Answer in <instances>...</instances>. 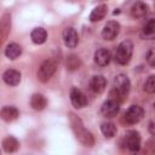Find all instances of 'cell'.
<instances>
[{"label":"cell","mask_w":155,"mask_h":155,"mask_svg":"<svg viewBox=\"0 0 155 155\" xmlns=\"http://www.w3.org/2000/svg\"><path fill=\"white\" fill-rule=\"evenodd\" d=\"M131 84L125 74H117L113 81V90L110 91V98L121 103L130 91Z\"/></svg>","instance_id":"6da1fadb"},{"label":"cell","mask_w":155,"mask_h":155,"mask_svg":"<svg viewBox=\"0 0 155 155\" xmlns=\"http://www.w3.org/2000/svg\"><path fill=\"white\" fill-rule=\"evenodd\" d=\"M70 125H71V128L75 133V137L79 139V142H81L85 147H92L94 144V139H93L92 133L85 128L80 117H78L73 113L70 114Z\"/></svg>","instance_id":"7a4b0ae2"},{"label":"cell","mask_w":155,"mask_h":155,"mask_svg":"<svg viewBox=\"0 0 155 155\" xmlns=\"http://www.w3.org/2000/svg\"><path fill=\"white\" fill-rule=\"evenodd\" d=\"M132 52H133V44L130 40H125L119 44L115 51V54H114V59L117 64L125 65L130 62L132 57Z\"/></svg>","instance_id":"3957f363"},{"label":"cell","mask_w":155,"mask_h":155,"mask_svg":"<svg viewBox=\"0 0 155 155\" xmlns=\"http://www.w3.org/2000/svg\"><path fill=\"white\" fill-rule=\"evenodd\" d=\"M56 69H57V64L52 59L44 61L38 70V79L41 82H47L52 78V75L56 73Z\"/></svg>","instance_id":"277c9868"},{"label":"cell","mask_w":155,"mask_h":155,"mask_svg":"<svg viewBox=\"0 0 155 155\" xmlns=\"http://www.w3.org/2000/svg\"><path fill=\"white\" fill-rule=\"evenodd\" d=\"M143 116H144V110H143L142 107L131 105L126 110V113L124 115V120H125V122L127 125H136L143 119Z\"/></svg>","instance_id":"5b68a950"},{"label":"cell","mask_w":155,"mask_h":155,"mask_svg":"<svg viewBox=\"0 0 155 155\" xmlns=\"http://www.w3.org/2000/svg\"><path fill=\"white\" fill-rule=\"evenodd\" d=\"M120 31V24L116 21H109L107 22V24L104 25L103 30H102V38L104 40H114Z\"/></svg>","instance_id":"8992f818"},{"label":"cell","mask_w":155,"mask_h":155,"mask_svg":"<svg viewBox=\"0 0 155 155\" xmlns=\"http://www.w3.org/2000/svg\"><path fill=\"white\" fill-rule=\"evenodd\" d=\"M125 144L127 149L132 153H136L140 149V136L136 131H130L125 136Z\"/></svg>","instance_id":"52a82bcc"},{"label":"cell","mask_w":155,"mask_h":155,"mask_svg":"<svg viewBox=\"0 0 155 155\" xmlns=\"http://www.w3.org/2000/svg\"><path fill=\"white\" fill-rule=\"evenodd\" d=\"M70 102H71V104H73L75 108H78V109L85 108V107L87 105V103H88L86 94H85L81 90H79V88H76V87L71 88V91H70Z\"/></svg>","instance_id":"ba28073f"},{"label":"cell","mask_w":155,"mask_h":155,"mask_svg":"<svg viewBox=\"0 0 155 155\" xmlns=\"http://www.w3.org/2000/svg\"><path fill=\"white\" fill-rule=\"evenodd\" d=\"M119 110H120V103L116 102L115 99H111V98L105 101L103 103L102 108H101V113L105 117H114V116H116Z\"/></svg>","instance_id":"9c48e42d"},{"label":"cell","mask_w":155,"mask_h":155,"mask_svg":"<svg viewBox=\"0 0 155 155\" xmlns=\"http://www.w3.org/2000/svg\"><path fill=\"white\" fill-rule=\"evenodd\" d=\"M62 36H63V41L67 47L69 48H75L79 44V36H78V33L74 28H65L62 33Z\"/></svg>","instance_id":"30bf717a"},{"label":"cell","mask_w":155,"mask_h":155,"mask_svg":"<svg viewBox=\"0 0 155 155\" xmlns=\"http://www.w3.org/2000/svg\"><path fill=\"white\" fill-rule=\"evenodd\" d=\"M21 73L16 69H7L4 74H2V79L5 81L6 85L8 86H17L21 82Z\"/></svg>","instance_id":"8fae6325"},{"label":"cell","mask_w":155,"mask_h":155,"mask_svg":"<svg viewBox=\"0 0 155 155\" xmlns=\"http://www.w3.org/2000/svg\"><path fill=\"white\" fill-rule=\"evenodd\" d=\"M107 80L103 75H93L90 80V87L94 93H102L105 90Z\"/></svg>","instance_id":"7c38bea8"},{"label":"cell","mask_w":155,"mask_h":155,"mask_svg":"<svg viewBox=\"0 0 155 155\" xmlns=\"http://www.w3.org/2000/svg\"><path fill=\"white\" fill-rule=\"evenodd\" d=\"M111 59V54L110 51L107 48H98L94 52V62L99 65V67H105L109 64Z\"/></svg>","instance_id":"4fadbf2b"},{"label":"cell","mask_w":155,"mask_h":155,"mask_svg":"<svg viewBox=\"0 0 155 155\" xmlns=\"http://www.w3.org/2000/svg\"><path fill=\"white\" fill-rule=\"evenodd\" d=\"M1 117H2V120L4 121H6V122H11V121H13V120H16L18 116H19V111H18V109L16 108V107H10V105H6V107H4L2 109H1Z\"/></svg>","instance_id":"5bb4252c"},{"label":"cell","mask_w":155,"mask_h":155,"mask_svg":"<svg viewBox=\"0 0 155 155\" xmlns=\"http://www.w3.org/2000/svg\"><path fill=\"white\" fill-rule=\"evenodd\" d=\"M148 13V5L142 1H137L131 7V15L133 18H143Z\"/></svg>","instance_id":"9a60e30c"},{"label":"cell","mask_w":155,"mask_h":155,"mask_svg":"<svg viewBox=\"0 0 155 155\" xmlns=\"http://www.w3.org/2000/svg\"><path fill=\"white\" fill-rule=\"evenodd\" d=\"M107 12H108V6L104 4H101V5L96 6L92 10V12L90 13V21L91 22H99L105 17Z\"/></svg>","instance_id":"2e32d148"},{"label":"cell","mask_w":155,"mask_h":155,"mask_svg":"<svg viewBox=\"0 0 155 155\" xmlns=\"http://www.w3.org/2000/svg\"><path fill=\"white\" fill-rule=\"evenodd\" d=\"M30 105H31V108L34 110L40 111V110L45 109V107L47 105V101H46V98H45L44 94H41V93H34L31 96V98H30Z\"/></svg>","instance_id":"e0dca14e"},{"label":"cell","mask_w":155,"mask_h":155,"mask_svg":"<svg viewBox=\"0 0 155 155\" xmlns=\"http://www.w3.org/2000/svg\"><path fill=\"white\" fill-rule=\"evenodd\" d=\"M30 38H31V41L36 45H41L46 41L47 39V31L44 29V28H34L30 33Z\"/></svg>","instance_id":"ac0fdd59"},{"label":"cell","mask_w":155,"mask_h":155,"mask_svg":"<svg viewBox=\"0 0 155 155\" xmlns=\"http://www.w3.org/2000/svg\"><path fill=\"white\" fill-rule=\"evenodd\" d=\"M21 53H22V47L16 42L8 44L5 48V56L8 59H16L21 56Z\"/></svg>","instance_id":"d6986e66"},{"label":"cell","mask_w":155,"mask_h":155,"mask_svg":"<svg viewBox=\"0 0 155 155\" xmlns=\"http://www.w3.org/2000/svg\"><path fill=\"white\" fill-rule=\"evenodd\" d=\"M2 148H4V150L6 153H15L19 148V142L15 137H12V136L6 137L2 140Z\"/></svg>","instance_id":"ffe728a7"},{"label":"cell","mask_w":155,"mask_h":155,"mask_svg":"<svg viewBox=\"0 0 155 155\" xmlns=\"http://www.w3.org/2000/svg\"><path fill=\"white\" fill-rule=\"evenodd\" d=\"M101 131L105 138H113L116 134V126L113 122H103L101 126Z\"/></svg>","instance_id":"44dd1931"},{"label":"cell","mask_w":155,"mask_h":155,"mask_svg":"<svg viewBox=\"0 0 155 155\" xmlns=\"http://www.w3.org/2000/svg\"><path fill=\"white\" fill-rule=\"evenodd\" d=\"M10 27H11L10 15L5 13L4 17H2V21H1V38H2V41L6 40V38H7L8 33H10Z\"/></svg>","instance_id":"7402d4cb"},{"label":"cell","mask_w":155,"mask_h":155,"mask_svg":"<svg viewBox=\"0 0 155 155\" xmlns=\"http://www.w3.org/2000/svg\"><path fill=\"white\" fill-rule=\"evenodd\" d=\"M143 34L145 36H153L155 34V16L150 17L143 25Z\"/></svg>","instance_id":"603a6c76"},{"label":"cell","mask_w":155,"mask_h":155,"mask_svg":"<svg viewBox=\"0 0 155 155\" xmlns=\"http://www.w3.org/2000/svg\"><path fill=\"white\" fill-rule=\"evenodd\" d=\"M80 64H81V62H80L79 57L75 56V54H70L68 57V59H67V67H68L69 70H76V69H79Z\"/></svg>","instance_id":"cb8c5ba5"},{"label":"cell","mask_w":155,"mask_h":155,"mask_svg":"<svg viewBox=\"0 0 155 155\" xmlns=\"http://www.w3.org/2000/svg\"><path fill=\"white\" fill-rule=\"evenodd\" d=\"M144 90L148 92V93H155V75H150L145 84H144Z\"/></svg>","instance_id":"d4e9b609"},{"label":"cell","mask_w":155,"mask_h":155,"mask_svg":"<svg viewBox=\"0 0 155 155\" xmlns=\"http://www.w3.org/2000/svg\"><path fill=\"white\" fill-rule=\"evenodd\" d=\"M147 62L149 65L155 67V47H151L147 52Z\"/></svg>","instance_id":"484cf974"},{"label":"cell","mask_w":155,"mask_h":155,"mask_svg":"<svg viewBox=\"0 0 155 155\" xmlns=\"http://www.w3.org/2000/svg\"><path fill=\"white\" fill-rule=\"evenodd\" d=\"M149 132L153 136H155V122H150L149 124Z\"/></svg>","instance_id":"4316f807"},{"label":"cell","mask_w":155,"mask_h":155,"mask_svg":"<svg viewBox=\"0 0 155 155\" xmlns=\"http://www.w3.org/2000/svg\"><path fill=\"white\" fill-rule=\"evenodd\" d=\"M154 109H155V103H154Z\"/></svg>","instance_id":"83f0119b"}]
</instances>
